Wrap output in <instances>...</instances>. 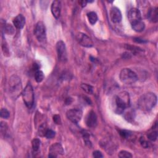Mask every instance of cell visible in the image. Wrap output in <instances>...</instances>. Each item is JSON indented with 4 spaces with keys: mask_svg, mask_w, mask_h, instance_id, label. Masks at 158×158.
Instances as JSON below:
<instances>
[{
    "mask_svg": "<svg viewBox=\"0 0 158 158\" xmlns=\"http://www.w3.org/2000/svg\"><path fill=\"white\" fill-rule=\"evenodd\" d=\"M130 96L127 92H122L114 98V111L117 114H121L125 109L130 107Z\"/></svg>",
    "mask_w": 158,
    "mask_h": 158,
    "instance_id": "6da1fadb",
    "label": "cell"
},
{
    "mask_svg": "<svg viewBox=\"0 0 158 158\" xmlns=\"http://www.w3.org/2000/svg\"><path fill=\"white\" fill-rule=\"evenodd\" d=\"M157 104V96L153 93H146L140 97L137 102L138 108L143 111H149Z\"/></svg>",
    "mask_w": 158,
    "mask_h": 158,
    "instance_id": "7a4b0ae2",
    "label": "cell"
},
{
    "mask_svg": "<svg viewBox=\"0 0 158 158\" xmlns=\"http://www.w3.org/2000/svg\"><path fill=\"white\" fill-rule=\"evenodd\" d=\"M22 86L21 79L17 75H13L9 81V91L11 97L16 99L22 92Z\"/></svg>",
    "mask_w": 158,
    "mask_h": 158,
    "instance_id": "3957f363",
    "label": "cell"
},
{
    "mask_svg": "<svg viewBox=\"0 0 158 158\" xmlns=\"http://www.w3.org/2000/svg\"><path fill=\"white\" fill-rule=\"evenodd\" d=\"M119 77L122 82L126 85H132L135 83L138 80V77L135 72L130 69H122L120 71Z\"/></svg>",
    "mask_w": 158,
    "mask_h": 158,
    "instance_id": "277c9868",
    "label": "cell"
},
{
    "mask_svg": "<svg viewBox=\"0 0 158 158\" xmlns=\"http://www.w3.org/2000/svg\"><path fill=\"white\" fill-rule=\"evenodd\" d=\"M22 96L26 106L31 109L34 103V92L30 84H28L25 89L22 90Z\"/></svg>",
    "mask_w": 158,
    "mask_h": 158,
    "instance_id": "5b68a950",
    "label": "cell"
},
{
    "mask_svg": "<svg viewBox=\"0 0 158 158\" xmlns=\"http://www.w3.org/2000/svg\"><path fill=\"white\" fill-rule=\"evenodd\" d=\"M34 34L40 42H44L46 40V27L42 22H38L34 29Z\"/></svg>",
    "mask_w": 158,
    "mask_h": 158,
    "instance_id": "8992f818",
    "label": "cell"
},
{
    "mask_svg": "<svg viewBox=\"0 0 158 158\" xmlns=\"http://www.w3.org/2000/svg\"><path fill=\"white\" fill-rule=\"evenodd\" d=\"M56 50L58 60L61 62H65L67 61V53L66 46L62 41H59L56 44Z\"/></svg>",
    "mask_w": 158,
    "mask_h": 158,
    "instance_id": "52a82bcc",
    "label": "cell"
},
{
    "mask_svg": "<svg viewBox=\"0 0 158 158\" xmlns=\"http://www.w3.org/2000/svg\"><path fill=\"white\" fill-rule=\"evenodd\" d=\"M66 116L69 120L77 124L82 118V111L78 109H70L67 112Z\"/></svg>",
    "mask_w": 158,
    "mask_h": 158,
    "instance_id": "ba28073f",
    "label": "cell"
},
{
    "mask_svg": "<svg viewBox=\"0 0 158 158\" xmlns=\"http://www.w3.org/2000/svg\"><path fill=\"white\" fill-rule=\"evenodd\" d=\"M128 18L131 25L142 21L141 13L137 8H132L130 9L128 13Z\"/></svg>",
    "mask_w": 158,
    "mask_h": 158,
    "instance_id": "9c48e42d",
    "label": "cell"
},
{
    "mask_svg": "<svg viewBox=\"0 0 158 158\" xmlns=\"http://www.w3.org/2000/svg\"><path fill=\"white\" fill-rule=\"evenodd\" d=\"M76 39H77L79 43L82 46H84V47L91 48L93 46V42L92 40L85 33H78L77 36H76Z\"/></svg>",
    "mask_w": 158,
    "mask_h": 158,
    "instance_id": "30bf717a",
    "label": "cell"
},
{
    "mask_svg": "<svg viewBox=\"0 0 158 158\" xmlns=\"http://www.w3.org/2000/svg\"><path fill=\"white\" fill-rule=\"evenodd\" d=\"M64 153L62 145L56 143L51 145L49 150V157H57L58 155H62Z\"/></svg>",
    "mask_w": 158,
    "mask_h": 158,
    "instance_id": "8fae6325",
    "label": "cell"
},
{
    "mask_svg": "<svg viewBox=\"0 0 158 158\" xmlns=\"http://www.w3.org/2000/svg\"><path fill=\"white\" fill-rule=\"evenodd\" d=\"M85 123L88 127L93 128L97 125V116L94 111H91L85 118Z\"/></svg>",
    "mask_w": 158,
    "mask_h": 158,
    "instance_id": "7c38bea8",
    "label": "cell"
},
{
    "mask_svg": "<svg viewBox=\"0 0 158 158\" xmlns=\"http://www.w3.org/2000/svg\"><path fill=\"white\" fill-rule=\"evenodd\" d=\"M111 19L114 23L118 24L122 20V14L119 8L113 7L110 11Z\"/></svg>",
    "mask_w": 158,
    "mask_h": 158,
    "instance_id": "4fadbf2b",
    "label": "cell"
},
{
    "mask_svg": "<svg viewBox=\"0 0 158 158\" xmlns=\"http://www.w3.org/2000/svg\"><path fill=\"white\" fill-rule=\"evenodd\" d=\"M51 13L56 19H58L61 15V3L60 1H55L52 2L51 7Z\"/></svg>",
    "mask_w": 158,
    "mask_h": 158,
    "instance_id": "5bb4252c",
    "label": "cell"
},
{
    "mask_svg": "<svg viewBox=\"0 0 158 158\" xmlns=\"http://www.w3.org/2000/svg\"><path fill=\"white\" fill-rule=\"evenodd\" d=\"M13 24L16 28L21 29L24 27L26 24V18L22 14L17 15L13 20Z\"/></svg>",
    "mask_w": 158,
    "mask_h": 158,
    "instance_id": "9a60e30c",
    "label": "cell"
},
{
    "mask_svg": "<svg viewBox=\"0 0 158 158\" xmlns=\"http://www.w3.org/2000/svg\"><path fill=\"white\" fill-rule=\"evenodd\" d=\"M148 18L152 22L156 23L157 22L158 12L157 8H151L149 10L148 13Z\"/></svg>",
    "mask_w": 158,
    "mask_h": 158,
    "instance_id": "2e32d148",
    "label": "cell"
},
{
    "mask_svg": "<svg viewBox=\"0 0 158 158\" xmlns=\"http://www.w3.org/2000/svg\"><path fill=\"white\" fill-rule=\"evenodd\" d=\"M131 26L133 30L137 32H141L143 31L145 28V24L142 21L136 23V24L131 25Z\"/></svg>",
    "mask_w": 158,
    "mask_h": 158,
    "instance_id": "e0dca14e",
    "label": "cell"
},
{
    "mask_svg": "<svg viewBox=\"0 0 158 158\" xmlns=\"http://www.w3.org/2000/svg\"><path fill=\"white\" fill-rule=\"evenodd\" d=\"M87 17L91 25L95 24L98 21V16L95 12H90L89 13H88Z\"/></svg>",
    "mask_w": 158,
    "mask_h": 158,
    "instance_id": "ac0fdd59",
    "label": "cell"
},
{
    "mask_svg": "<svg viewBox=\"0 0 158 158\" xmlns=\"http://www.w3.org/2000/svg\"><path fill=\"white\" fill-rule=\"evenodd\" d=\"M44 74L42 71H40V70H38V71H35V79L36 81L38 83H40L44 79Z\"/></svg>",
    "mask_w": 158,
    "mask_h": 158,
    "instance_id": "d6986e66",
    "label": "cell"
},
{
    "mask_svg": "<svg viewBox=\"0 0 158 158\" xmlns=\"http://www.w3.org/2000/svg\"><path fill=\"white\" fill-rule=\"evenodd\" d=\"M4 33L8 35H13L14 33V28L11 24H4Z\"/></svg>",
    "mask_w": 158,
    "mask_h": 158,
    "instance_id": "ffe728a7",
    "label": "cell"
},
{
    "mask_svg": "<svg viewBox=\"0 0 158 158\" xmlns=\"http://www.w3.org/2000/svg\"><path fill=\"white\" fill-rule=\"evenodd\" d=\"M32 148L34 151H37L40 146V140L38 138H34L32 142Z\"/></svg>",
    "mask_w": 158,
    "mask_h": 158,
    "instance_id": "44dd1931",
    "label": "cell"
},
{
    "mask_svg": "<svg viewBox=\"0 0 158 158\" xmlns=\"http://www.w3.org/2000/svg\"><path fill=\"white\" fill-rule=\"evenodd\" d=\"M81 89H82L86 93H89V94H93V88L86 84H83L81 85Z\"/></svg>",
    "mask_w": 158,
    "mask_h": 158,
    "instance_id": "7402d4cb",
    "label": "cell"
},
{
    "mask_svg": "<svg viewBox=\"0 0 158 158\" xmlns=\"http://www.w3.org/2000/svg\"><path fill=\"white\" fill-rule=\"evenodd\" d=\"M0 115H1V117L3 119H7L9 118V115H10V113L9 111L5 108H2L1 109V113H0Z\"/></svg>",
    "mask_w": 158,
    "mask_h": 158,
    "instance_id": "603a6c76",
    "label": "cell"
},
{
    "mask_svg": "<svg viewBox=\"0 0 158 158\" xmlns=\"http://www.w3.org/2000/svg\"><path fill=\"white\" fill-rule=\"evenodd\" d=\"M56 135V133L55 131L52 130L51 129H47V130L46 131L45 137L47 139H51L52 138H54Z\"/></svg>",
    "mask_w": 158,
    "mask_h": 158,
    "instance_id": "cb8c5ba5",
    "label": "cell"
},
{
    "mask_svg": "<svg viewBox=\"0 0 158 158\" xmlns=\"http://www.w3.org/2000/svg\"><path fill=\"white\" fill-rule=\"evenodd\" d=\"M118 156L121 158H123V157L130 158V157H132V154L130 153H129V152L123 150L119 152Z\"/></svg>",
    "mask_w": 158,
    "mask_h": 158,
    "instance_id": "d4e9b609",
    "label": "cell"
},
{
    "mask_svg": "<svg viewBox=\"0 0 158 158\" xmlns=\"http://www.w3.org/2000/svg\"><path fill=\"white\" fill-rule=\"evenodd\" d=\"M148 138L151 141L154 142L157 140V132L156 131H153L151 133H149L148 135Z\"/></svg>",
    "mask_w": 158,
    "mask_h": 158,
    "instance_id": "484cf974",
    "label": "cell"
},
{
    "mask_svg": "<svg viewBox=\"0 0 158 158\" xmlns=\"http://www.w3.org/2000/svg\"><path fill=\"white\" fill-rule=\"evenodd\" d=\"M46 130H47V128H46V125L45 124L42 125L39 128V135L45 136V134Z\"/></svg>",
    "mask_w": 158,
    "mask_h": 158,
    "instance_id": "4316f807",
    "label": "cell"
},
{
    "mask_svg": "<svg viewBox=\"0 0 158 158\" xmlns=\"http://www.w3.org/2000/svg\"><path fill=\"white\" fill-rule=\"evenodd\" d=\"M140 143H141V145H142V146H143V147L146 148L149 147V143L147 141H146V140H145L144 138L142 137L141 138H140Z\"/></svg>",
    "mask_w": 158,
    "mask_h": 158,
    "instance_id": "83f0119b",
    "label": "cell"
},
{
    "mask_svg": "<svg viewBox=\"0 0 158 158\" xmlns=\"http://www.w3.org/2000/svg\"><path fill=\"white\" fill-rule=\"evenodd\" d=\"M133 114H134V113L132 112V111H130V112L127 113L125 115V118L127 120L130 121L131 119H133V118H134V117H133Z\"/></svg>",
    "mask_w": 158,
    "mask_h": 158,
    "instance_id": "f1b7e54d",
    "label": "cell"
},
{
    "mask_svg": "<svg viewBox=\"0 0 158 158\" xmlns=\"http://www.w3.org/2000/svg\"><path fill=\"white\" fill-rule=\"evenodd\" d=\"M53 120L54 122L56 123V124L59 125V124H61V117L59 115H55L53 116Z\"/></svg>",
    "mask_w": 158,
    "mask_h": 158,
    "instance_id": "f546056e",
    "label": "cell"
},
{
    "mask_svg": "<svg viewBox=\"0 0 158 158\" xmlns=\"http://www.w3.org/2000/svg\"><path fill=\"white\" fill-rule=\"evenodd\" d=\"M93 156L96 158H100L103 157V155L102 154L101 152L99 151H95L93 153Z\"/></svg>",
    "mask_w": 158,
    "mask_h": 158,
    "instance_id": "4dcf8cb0",
    "label": "cell"
},
{
    "mask_svg": "<svg viewBox=\"0 0 158 158\" xmlns=\"http://www.w3.org/2000/svg\"><path fill=\"white\" fill-rule=\"evenodd\" d=\"M120 135L124 138H127L130 135L129 132L126 130H120Z\"/></svg>",
    "mask_w": 158,
    "mask_h": 158,
    "instance_id": "1f68e13d",
    "label": "cell"
},
{
    "mask_svg": "<svg viewBox=\"0 0 158 158\" xmlns=\"http://www.w3.org/2000/svg\"><path fill=\"white\" fill-rule=\"evenodd\" d=\"M134 41L137 43H146V41L142 40V39H140V38H134Z\"/></svg>",
    "mask_w": 158,
    "mask_h": 158,
    "instance_id": "d6a6232c",
    "label": "cell"
},
{
    "mask_svg": "<svg viewBox=\"0 0 158 158\" xmlns=\"http://www.w3.org/2000/svg\"><path fill=\"white\" fill-rule=\"evenodd\" d=\"M87 3H88V2L86 1H80V5H81L82 7H85V6L86 5Z\"/></svg>",
    "mask_w": 158,
    "mask_h": 158,
    "instance_id": "836d02e7",
    "label": "cell"
}]
</instances>
